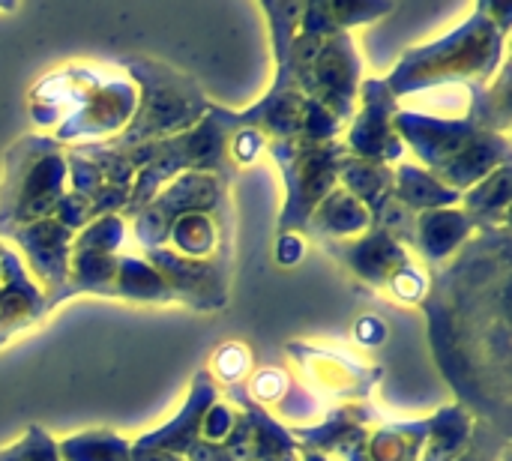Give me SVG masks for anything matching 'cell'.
I'll use <instances>...</instances> for the list:
<instances>
[{
  "instance_id": "23",
  "label": "cell",
  "mask_w": 512,
  "mask_h": 461,
  "mask_svg": "<svg viewBox=\"0 0 512 461\" xmlns=\"http://www.w3.org/2000/svg\"><path fill=\"white\" fill-rule=\"evenodd\" d=\"M0 461H60L57 441H51L39 426H30L18 444L0 450Z\"/></svg>"
},
{
  "instance_id": "24",
  "label": "cell",
  "mask_w": 512,
  "mask_h": 461,
  "mask_svg": "<svg viewBox=\"0 0 512 461\" xmlns=\"http://www.w3.org/2000/svg\"><path fill=\"white\" fill-rule=\"evenodd\" d=\"M330 21L336 30H351L357 24H369L387 12H393V3H324Z\"/></svg>"
},
{
  "instance_id": "13",
  "label": "cell",
  "mask_w": 512,
  "mask_h": 461,
  "mask_svg": "<svg viewBox=\"0 0 512 461\" xmlns=\"http://www.w3.org/2000/svg\"><path fill=\"white\" fill-rule=\"evenodd\" d=\"M213 405H216V384H213V375H210V372H198V375L192 378V387H189V396H186L183 411H180L168 426L141 435L132 447H135V450L168 453V456L186 459L189 450L201 441V423H204V414H207Z\"/></svg>"
},
{
  "instance_id": "21",
  "label": "cell",
  "mask_w": 512,
  "mask_h": 461,
  "mask_svg": "<svg viewBox=\"0 0 512 461\" xmlns=\"http://www.w3.org/2000/svg\"><path fill=\"white\" fill-rule=\"evenodd\" d=\"M426 438H429V420L384 426L369 441V461H417Z\"/></svg>"
},
{
  "instance_id": "8",
  "label": "cell",
  "mask_w": 512,
  "mask_h": 461,
  "mask_svg": "<svg viewBox=\"0 0 512 461\" xmlns=\"http://www.w3.org/2000/svg\"><path fill=\"white\" fill-rule=\"evenodd\" d=\"M363 108L360 114H354L348 138L342 141L348 156L357 159H372V162H384L393 165L402 159L405 147L402 138L396 132V114H399V99L393 96V90L387 87L384 78H369L360 84Z\"/></svg>"
},
{
  "instance_id": "6",
  "label": "cell",
  "mask_w": 512,
  "mask_h": 461,
  "mask_svg": "<svg viewBox=\"0 0 512 461\" xmlns=\"http://www.w3.org/2000/svg\"><path fill=\"white\" fill-rule=\"evenodd\" d=\"M267 150L279 162L288 186V198L279 216V234H303L315 207L336 189L348 150L339 138L324 144L267 141Z\"/></svg>"
},
{
  "instance_id": "18",
  "label": "cell",
  "mask_w": 512,
  "mask_h": 461,
  "mask_svg": "<svg viewBox=\"0 0 512 461\" xmlns=\"http://www.w3.org/2000/svg\"><path fill=\"white\" fill-rule=\"evenodd\" d=\"M465 213L477 225V231H495L507 228V213H510V165H501L492 171L486 180H480L468 195L462 198Z\"/></svg>"
},
{
  "instance_id": "26",
  "label": "cell",
  "mask_w": 512,
  "mask_h": 461,
  "mask_svg": "<svg viewBox=\"0 0 512 461\" xmlns=\"http://www.w3.org/2000/svg\"><path fill=\"white\" fill-rule=\"evenodd\" d=\"M453 461H495L486 450H483V441H480V435H471V444H468V450L462 453V456H456Z\"/></svg>"
},
{
  "instance_id": "20",
  "label": "cell",
  "mask_w": 512,
  "mask_h": 461,
  "mask_svg": "<svg viewBox=\"0 0 512 461\" xmlns=\"http://www.w3.org/2000/svg\"><path fill=\"white\" fill-rule=\"evenodd\" d=\"M114 297L141 300V303H174L162 276L141 258H120Z\"/></svg>"
},
{
  "instance_id": "11",
  "label": "cell",
  "mask_w": 512,
  "mask_h": 461,
  "mask_svg": "<svg viewBox=\"0 0 512 461\" xmlns=\"http://www.w3.org/2000/svg\"><path fill=\"white\" fill-rule=\"evenodd\" d=\"M0 348L21 330L36 327L48 315L45 291L24 270L18 252L0 243Z\"/></svg>"
},
{
  "instance_id": "4",
  "label": "cell",
  "mask_w": 512,
  "mask_h": 461,
  "mask_svg": "<svg viewBox=\"0 0 512 461\" xmlns=\"http://www.w3.org/2000/svg\"><path fill=\"white\" fill-rule=\"evenodd\" d=\"M120 69H126V78L132 84H138L141 93H138V105H135V114L126 123V129L105 144L126 150V147H138V144L174 138V135L189 132L192 126H198L207 117L210 102H207L201 84L195 78H189L186 72H177L168 63H159L150 57H135V54L123 57Z\"/></svg>"
},
{
  "instance_id": "2",
  "label": "cell",
  "mask_w": 512,
  "mask_h": 461,
  "mask_svg": "<svg viewBox=\"0 0 512 461\" xmlns=\"http://www.w3.org/2000/svg\"><path fill=\"white\" fill-rule=\"evenodd\" d=\"M138 105L135 84L120 72H99L87 66H72L51 72L30 93V114L36 123H57V144L117 138L132 120Z\"/></svg>"
},
{
  "instance_id": "9",
  "label": "cell",
  "mask_w": 512,
  "mask_h": 461,
  "mask_svg": "<svg viewBox=\"0 0 512 461\" xmlns=\"http://www.w3.org/2000/svg\"><path fill=\"white\" fill-rule=\"evenodd\" d=\"M147 264L162 276L171 297L201 312H216L228 303V261H189L171 249H147Z\"/></svg>"
},
{
  "instance_id": "1",
  "label": "cell",
  "mask_w": 512,
  "mask_h": 461,
  "mask_svg": "<svg viewBox=\"0 0 512 461\" xmlns=\"http://www.w3.org/2000/svg\"><path fill=\"white\" fill-rule=\"evenodd\" d=\"M510 30V9L477 3L474 15L453 33L432 45L411 48L387 81L393 96H408L414 90L435 87H486L504 60V42Z\"/></svg>"
},
{
  "instance_id": "16",
  "label": "cell",
  "mask_w": 512,
  "mask_h": 461,
  "mask_svg": "<svg viewBox=\"0 0 512 461\" xmlns=\"http://www.w3.org/2000/svg\"><path fill=\"white\" fill-rule=\"evenodd\" d=\"M393 198L402 201L414 213L447 210L462 201L459 192L447 189L426 168H417L411 162H399V168H393Z\"/></svg>"
},
{
  "instance_id": "22",
  "label": "cell",
  "mask_w": 512,
  "mask_h": 461,
  "mask_svg": "<svg viewBox=\"0 0 512 461\" xmlns=\"http://www.w3.org/2000/svg\"><path fill=\"white\" fill-rule=\"evenodd\" d=\"M129 453H132V444L105 429L81 432L57 444L60 461H129Z\"/></svg>"
},
{
  "instance_id": "10",
  "label": "cell",
  "mask_w": 512,
  "mask_h": 461,
  "mask_svg": "<svg viewBox=\"0 0 512 461\" xmlns=\"http://www.w3.org/2000/svg\"><path fill=\"white\" fill-rule=\"evenodd\" d=\"M9 240H15L18 249L24 252V261L33 270V282H39V288L45 291V303L51 312L69 276V255H72L75 234L63 228L54 216H45L39 222L12 231Z\"/></svg>"
},
{
  "instance_id": "14",
  "label": "cell",
  "mask_w": 512,
  "mask_h": 461,
  "mask_svg": "<svg viewBox=\"0 0 512 461\" xmlns=\"http://www.w3.org/2000/svg\"><path fill=\"white\" fill-rule=\"evenodd\" d=\"M474 231H477V225L471 222V216L456 207L417 213L411 249L426 264H444L450 255H456L471 240Z\"/></svg>"
},
{
  "instance_id": "3",
  "label": "cell",
  "mask_w": 512,
  "mask_h": 461,
  "mask_svg": "<svg viewBox=\"0 0 512 461\" xmlns=\"http://www.w3.org/2000/svg\"><path fill=\"white\" fill-rule=\"evenodd\" d=\"M396 132L426 171L459 195L510 165V138L477 126L471 117H435L405 108L396 114Z\"/></svg>"
},
{
  "instance_id": "27",
  "label": "cell",
  "mask_w": 512,
  "mask_h": 461,
  "mask_svg": "<svg viewBox=\"0 0 512 461\" xmlns=\"http://www.w3.org/2000/svg\"><path fill=\"white\" fill-rule=\"evenodd\" d=\"M300 461H330L327 456L321 453H309V450H300Z\"/></svg>"
},
{
  "instance_id": "25",
  "label": "cell",
  "mask_w": 512,
  "mask_h": 461,
  "mask_svg": "<svg viewBox=\"0 0 512 461\" xmlns=\"http://www.w3.org/2000/svg\"><path fill=\"white\" fill-rule=\"evenodd\" d=\"M249 369H252V354H249L243 345L231 342V345H225V348L216 351V375H219V381H225L228 387L246 384Z\"/></svg>"
},
{
  "instance_id": "17",
  "label": "cell",
  "mask_w": 512,
  "mask_h": 461,
  "mask_svg": "<svg viewBox=\"0 0 512 461\" xmlns=\"http://www.w3.org/2000/svg\"><path fill=\"white\" fill-rule=\"evenodd\" d=\"M117 255L108 252H72L69 255V276L66 285L57 297V306L66 303L75 294H102V297H114V285H117Z\"/></svg>"
},
{
  "instance_id": "7",
  "label": "cell",
  "mask_w": 512,
  "mask_h": 461,
  "mask_svg": "<svg viewBox=\"0 0 512 461\" xmlns=\"http://www.w3.org/2000/svg\"><path fill=\"white\" fill-rule=\"evenodd\" d=\"M228 177L216 174H180L132 219V234L144 249L165 246L171 225L189 213H216L228 210Z\"/></svg>"
},
{
  "instance_id": "19",
  "label": "cell",
  "mask_w": 512,
  "mask_h": 461,
  "mask_svg": "<svg viewBox=\"0 0 512 461\" xmlns=\"http://www.w3.org/2000/svg\"><path fill=\"white\" fill-rule=\"evenodd\" d=\"M339 183L372 216L393 195V165L372 162V159H357V156H345L342 171H339Z\"/></svg>"
},
{
  "instance_id": "15",
  "label": "cell",
  "mask_w": 512,
  "mask_h": 461,
  "mask_svg": "<svg viewBox=\"0 0 512 461\" xmlns=\"http://www.w3.org/2000/svg\"><path fill=\"white\" fill-rule=\"evenodd\" d=\"M372 228V216L369 210L351 198L345 189H333L309 216L303 234L315 237L321 246L327 243H345V240H357L360 234H366Z\"/></svg>"
},
{
  "instance_id": "12",
  "label": "cell",
  "mask_w": 512,
  "mask_h": 461,
  "mask_svg": "<svg viewBox=\"0 0 512 461\" xmlns=\"http://www.w3.org/2000/svg\"><path fill=\"white\" fill-rule=\"evenodd\" d=\"M333 258H339L342 264H348V270H354L363 282L375 285V288H390V282L411 267V255L408 249L393 240L390 234L369 228L366 234H360L357 240H345V243H327L324 246Z\"/></svg>"
},
{
  "instance_id": "5",
  "label": "cell",
  "mask_w": 512,
  "mask_h": 461,
  "mask_svg": "<svg viewBox=\"0 0 512 461\" xmlns=\"http://www.w3.org/2000/svg\"><path fill=\"white\" fill-rule=\"evenodd\" d=\"M66 177V159L54 138L27 135L12 144L0 180V237L9 240L12 231L51 216L66 195Z\"/></svg>"
}]
</instances>
